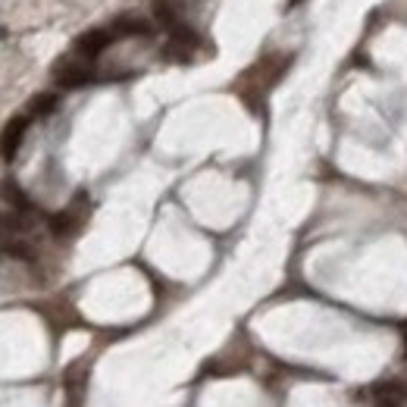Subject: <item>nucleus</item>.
Returning a JSON list of instances; mask_svg holds the SVG:
<instances>
[{
	"mask_svg": "<svg viewBox=\"0 0 407 407\" xmlns=\"http://www.w3.org/2000/svg\"><path fill=\"white\" fill-rule=\"evenodd\" d=\"M54 78L63 88H82V85H88L94 78V69H91V63H85V60L63 57V60L54 63Z\"/></svg>",
	"mask_w": 407,
	"mask_h": 407,
	"instance_id": "1",
	"label": "nucleus"
},
{
	"mask_svg": "<svg viewBox=\"0 0 407 407\" xmlns=\"http://www.w3.org/2000/svg\"><path fill=\"white\" fill-rule=\"evenodd\" d=\"M194 47H198V35H194L188 25H176V28H170V45L163 47V54L170 57V60L185 63Z\"/></svg>",
	"mask_w": 407,
	"mask_h": 407,
	"instance_id": "2",
	"label": "nucleus"
},
{
	"mask_svg": "<svg viewBox=\"0 0 407 407\" xmlns=\"http://www.w3.org/2000/svg\"><path fill=\"white\" fill-rule=\"evenodd\" d=\"M25 129H28L25 116H16V119H10L4 126V132H0V157H4V160L16 157L19 144H23V138H25Z\"/></svg>",
	"mask_w": 407,
	"mask_h": 407,
	"instance_id": "3",
	"label": "nucleus"
},
{
	"mask_svg": "<svg viewBox=\"0 0 407 407\" xmlns=\"http://www.w3.org/2000/svg\"><path fill=\"white\" fill-rule=\"evenodd\" d=\"M113 35H119V38H148L151 35V23L141 16H132V13H126V16H116L113 25H110Z\"/></svg>",
	"mask_w": 407,
	"mask_h": 407,
	"instance_id": "4",
	"label": "nucleus"
},
{
	"mask_svg": "<svg viewBox=\"0 0 407 407\" xmlns=\"http://www.w3.org/2000/svg\"><path fill=\"white\" fill-rule=\"evenodd\" d=\"M110 41H113L110 32H104V28H94V32H85L82 38L76 41V50H78L82 57H88V60H91V57H98L100 50L110 45Z\"/></svg>",
	"mask_w": 407,
	"mask_h": 407,
	"instance_id": "5",
	"label": "nucleus"
},
{
	"mask_svg": "<svg viewBox=\"0 0 407 407\" xmlns=\"http://www.w3.org/2000/svg\"><path fill=\"white\" fill-rule=\"evenodd\" d=\"M78 223H82V216L76 213V207H69V210H63V213L50 216V232H54L57 238H66L78 229Z\"/></svg>",
	"mask_w": 407,
	"mask_h": 407,
	"instance_id": "6",
	"label": "nucleus"
},
{
	"mask_svg": "<svg viewBox=\"0 0 407 407\" xmlns=\"http://www.w3.org/2000/svg\"><path fill=\"white\" fill-rule=\"evenodd\" d=\"M0 198L10 204L13 210H28V198H25V191L16 185V182H10V179L0 182Z\"/></svg>",
	"mask_w": 407,
	"mask_h": 407,
	"instance_id": "7",
	"label": "nucleus"
},
{
	"mask_svg": "<svg viewBox=\"0 0 407 407\" xmlns=\"http://www.w3.org/2000/svg\"><path fill=\"white\" fill-rule=\"evenodd\" d=\"M154 16H157V23H163L166 28L179 25V13H176V4H172V0H154Z\"/></svg>",
	"mask_w": 407,
	"mask_h": 407,
	"instance_id": "8",
	"label": "nucleus"
},
{
	"mask_svg": "<svg viewBox=\"0 0 407 407\" xmlns=\"http://www.w3.org/2000/svg\"><path fill=\"white\" fill-rule=\"evenodd\" d=\"M57 94L54 91H47V94H38V98H32V104H28V113L32 116H50L57 110Z\"/></svg>",
	"mask_w": 407,
	"mask_h": 407,
	"instance_id": "9",
	"label": "nucleus"
},
{
	"mask_svg": "<svg viewBox=\"0 0 407 407\" xmlns=\"http://www.w3.org/2000/svg\"><path fill=\"white\" fill-rule=\"evenodd\" d=\"M23 229V220L16 213H0V235H13Z\"/></svg>",
	"mask_w": 407,
	"mask_h": 407,
	"instance_id": "10",
	"label": "nucleus"
},
{
	"mask_svg": "<svg viewBox=\"0 0 407 407\" xmlns=\"http://www.w3.org/2000/svg\"><path fill=\"white\" fill-rule=\"evenodd\" d=\"M379 407H398V401H391V398H379Z\"/></svg>",
	"mask_w": 407,
	"mask_h": 407,
	"instance_id": "11",
	"label": "nucleus"
},
{
	"mask_svg": "<svg viewBox=\"0 0 407 407\" xmlns=\"http://www.w3.org/2000/svg\"><path fill=\"white\" fill-rule=\"evenodd\" d=\"M297 4H304V0H288V6H297Z\"/></svg>",
	"mask_w": 407,
	"mask_h": 407,
	"instance_id": "12",
	"label": "nucleus"
}]
</instances>
